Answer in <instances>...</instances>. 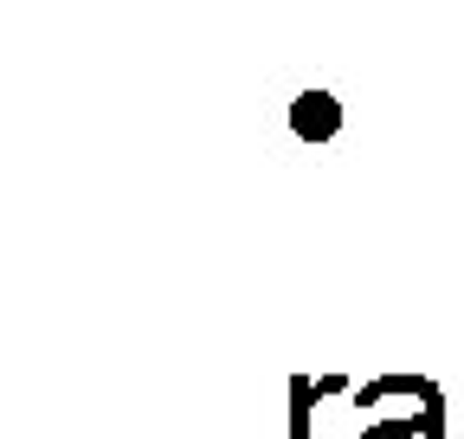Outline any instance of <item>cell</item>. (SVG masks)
<instances>
[{"label":"cell","instance_id":"6da1fadb","mask_svg":"<svg viewBox=\"0 0 464 439\" xmlns=\"http://www.w3.org/2000/svg\"><path fill=\"white\" fill-rule=\"evenodd\" d=\"M290 136H297V142H335L342 136L335 91H297V97H290Z\"/></svg>","mask_w":464,"mask_h":439},{"label":"cell","instance_id":"7a4b0ae2","mask_svg":"<svg viewBox=\"0 0 464 439\" xmlns=\"http://www.w3.org/2000/svg\"><path fill=\"white\" fill-rule=\"evenodd\" d=\"M439 407H445V401L432 395L420 414H387V420H374L362 439H445V420H439Z\"/></svg>","mask_w":464,"mask_h":439},{"label":"cell","instance_id":"3957f363","mask_svg":"<svg viewBox=\"0 0 464 439\" xmlns=\"http://www.w3.org/2000/svg\"><path fill=\"white\" fill-rule=\"evenodd\" d=\"M323 395H342V375H329V381H290V426H297V433H290V439H310V407L323 401Z\"/></svg>","mask_w":464,"mask_h":439}]
</instances>
